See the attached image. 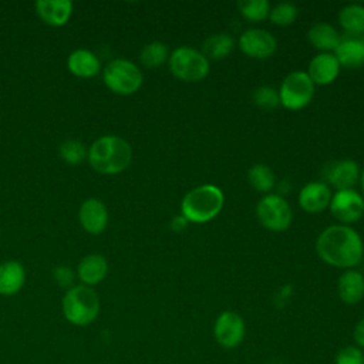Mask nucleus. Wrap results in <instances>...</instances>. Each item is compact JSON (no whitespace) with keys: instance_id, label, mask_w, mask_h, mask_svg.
<instances>
[{"instance_id":"6","label":"nucleus","mask_w":364,"mask_h":364,"mask_svg":"<svg viewBox=\"0 0 364 364\" xmlns=\"http://www.w3.org/2000/svg\"><path fill=\"white\" fill-rule=\"evenodd\" d=\"M169 70L173 77L185 82H198L208 77L209 60L196 48L189 46L176 47L169 54Z\"/></svg>"},{"instance_id":"32","label":"nucleus","mask_w":364,"mask_h":364,"mask_svg":"<svg viewBox=\"0 0 364 364\" xmlns=\"http://www.w3.org/2000/svg\"><path fill=\"white\" fill-rule=\"evenodd\" d=\"M53 277L55 280V283L61 287L70 289L74 286V272L73 269L67 267V266H57L53 269Z\"/></svg>"},{"instance_id":"25","label":"nucleus","mask_w":364,"mask_h":364,"mask_svg":"<svg viewBox=\"0 0 364 364\" xmlns=\"http://www.w3.org/2000/svg\"><path fill=\"white\" fill-rule=\"evenodd\" d=\"M169 50L162 41H151L145 44L139 53V61L146 68H156L169 60Z\"/></svg>"},{"instance_id":"36","label":"nucleus","mask_w":364,"mask_h":364,"mask_svg":"<svg viewBox=\"0 0 364 364\" xmlns=\"http://www.w3.org/2000/svg\"><path fill=\"white\" fill-rule=\"evenodd\" d=\"M270 364H284V363H279V361H274V363H270Z\"/></svg>"},{"instance_id":"18","label":"nucleus","mask_w":364,"mask_h":364,"mask_svg":"<svg viewBox=\"0 0 364 364\" xmlns=\"http://www.w3.org/2000/svg\"><path fill=\"white\" fill-rule=\"evenodd\" d=\"M337 293L344 304L354 306L364 297V276L355 269L344 270L337 280Z\"/></svg>"},{"instance_id":"9","label":"nucleus","mask_w":364,"mask_h":364,"mask_svg":"<svg viewBox=\"0 0 364 364\" xmlns=\"http://www.w3.org/2000/svg\"><path fill=\"white\" fill-rule=\"evenodd\" d=\"M246 336V324L243 317L233 311H222L213 323L215 341L225 350H233L242 344Z\"/></svg>"},{"instance_id":"8","label":"nucleus","mask_w":364,"mask_h":364,"mask_svg":"<svg viewBox=\"0 0 364 364\" xmlns=\"http://www.w3.org/2000/svg\"><path fill=\"white\" fill-rule=\"evenodd\" d=\"M256 216L263 228L272 232H283L291 223V208L284 198L276 193L264 195L256 205Z\"/></svg>"},{"instance_id":"15","label":"nucleus","mask_w":364,"mask_h":364,"mask_svg":"<svg viewBox=\"0 0 364 364\" xmlns=\"http://www.w3.org/2000/svg\"><path fill=\"white\" fill-rule=\"evenodd\" d=\"M340 65L360 68L364 65V34H343L334 50Z\"/></svg>"},{"instance_id":"27","label":"nucleus","mask_w":364,"mask_h":364,"mask_svg":"<svg viewBox=\"0 0 364 364\" xmlns=\"http://www.w3.org/2000/svg\"><path fill=\"white\" fill-rule=\"evenodd\" d=\"M240 14L249 21H263L270 14V4L267 0H242L239 1Z\"/></svg>"},{"instance_id":"31","label":"nucleus","mask_w":364,"mask_h":364,"mask_svg":"<svg viewBox=\"0 0 364 364\" xmlns=\"http://www.w3.org/2000/svg\"><path fill=\"white\" fill-rule=\"evenodd\" d=\"M334 364H364V350L355 344L344 346L336 353Z\"/></svg>"},{"instance_id":"34","label":"nucleus","mask_w":364,"mask_h":364,"mask_svg":"<svg viewBox=\"0 0 364 364\" xmlns=\"http://www.w3.org/2000/svg\"><path fill=\"white\" fill-rule=\"evenodd\" d=\"M186 222H188V220H186L182 215L175 216V218L172 219V222H171V228H172V230H175V232L183 230L185 226H186Z\"/></svg>"},{"instance_id":"17","label":"nucleus","mask_w":364,"mask_h":364,"mask_svg":"<svg viewBox=\"0 0 364 364\" xmlns=\"http://www.w3.org/2000/svg\"><path fill=\"white\" fill-rule=\"evenodd\" d=\"M38 17L48 26H64L71 14L74 4L71 0H38L34 4Z\"/></svg>"},{"instance_id":"4","label":"nucleus","mask_w":364,"mask_h":364,"mask_svg":"<svg viewBox=\"0 0 364 364\" xmlns=\"http://www.w3.org/2000/svg\"><path fill=\"white\" fill-rule=\"evenodd\" d=\"M61 309L68 323L78 327H85L98 317L100 297L92 287L85 284H74L65 290Z\"/></svg>"},{"instance_id":"7","label":"nucleus","mask_w":364,"mask_h":364,"mask_svg":"<svg viewBox=\"0 0 364 364\" xmlns=\"http://www.w3.org/2000/svg\"><path fill=\"white\" fill-rule=\"evenodd\" d=\"M314 97V84L306 71H293L284 77L279 88L280 105L290 111L307 107Z\"/></svg>"},{"instance_id":"29","label":"nucleus","mask_w":364,"mask_h":364,"mask_svg":"<svg viewBox=\"0 0 364 364\" xmlns=\"http://www.w3.org/2000/svg\"><path fill=\"white\" fill-rule=\"evenodd\" d=\"M297 17V7L293 3H279L270 9L269 18L276 26H290Z\"/></svg>"},{"instance_id":"22","label":"nucleus","mask_w":364,"mask_h":364,"mask_svg":"<svg viewBox=\"0 0 364 364\" xmlns=\"http://www.w3.org/2000/svg\"><path fill=\"white\" fill-rule=\"evenodd\" d=\"M307 38L314 48L320 50L321 53H330L337 48L340 41V34L337 28L330 23L320 21L310 27L307 33Z\"/></svg>"},{"instance_id":"21","label":"nucleus","mask_w":364,"mask_h":364,"mask_svg":"<svg viewBox=\"0 0 364 364\" xmlns=\"http://www.w3.org/2000/svg\"><path fill=\"white\" fill-rule=\"evenodd\" d=\"M26 283V270L17 260L0 263V296L17 294Z\"/></svg>"},{"instance_id":"1","label":"nucleus","mask_w":364,"mask_h":364,"mask_svg":"<svg viewBox=\"0 0 364 364\" xmlns=\"http://www.w3.org/2000/svg\"><path fill=\"white\" fill-rule=\"evenodd\" d=\"M318 257L334 267L353 269L364 255V243L357 230L348 225H331L316 240Z\"/></svg>"},{"instance_id":"23","label":"nucleus","mask_w":364,"mask_h":364,"mask_svg":"<svg viewBox=\"0 0 364 364\" xmlns=\"http://www.w3.org/2000/svg\"><path fill=\"white\" fill-rule=\"evenodd\" d=\"M235 48V40L229 33H216L209 36L203 44L200 53L208 60L226 58Z\"/></svg>"},{"instance_id":"2","label":"nucleus","mask_w":364,"mask_h":364,"mask_svg":"<svg viewBox=\"0 0 364 364\" xmlns=\"http://www.w3.org/2000/svg\"><path fill=\"white\" fill-rule=\"evenodd\" d=\"M87 161L94 171L104 175H115L129 166L132 148L119 135H102L88 148Z\"/></svg>"},{"instance_id":"28","label":"nucleus","mask_w":364,"mask_h":364,"mask_svg":"<svg viewBox=\"0 0 364 364\" xmlns=\"http://www.w3.org/2000/svg\"><path fill=\"white\" fill-rule=\"evenodd\" d=\"M60 155L64 162L70 165H77L87 159L88 148L84 145V142L78 139H67L60 145Z\"/></svg>"},{"instance_id":"14","label":"nucleus","mask_w":364,"mask_h":364,"mask_svg":"<svg viewBox=\"0 0 364 364\" xmlns=\"http://www.w3.org/2000/svg\"><path fill=\"white\" fill-rule=\"evenodd\" d=\"M331 196L333 193L330 186L323 181H316L306 183L300 189L297 200L303 210L309 213H318L330 206Z\"/></svg>"},{"instance_id":"33","label":"nucleus","mask_w":364,"mask_h":364,"mask_svg":"<svg viewBox=\"0 0 364 364\" xmlns=\"http://www.w3.org/2000/svg\"><path fill=\"white\" fill-rule=\"evenodd\" d=\"M353 340L357 347L364 350V316L355 323L353 328Z\"/></svg>"},{"instance_id":"13","label":"nucleus","mask_w":364,"mask_h":364,"mask_svg":"<svg viewBox=\"0 0 364 364\" xmlns=\"http://www.w3.org/2000/svg\"><path fill=\"white\" fill-rule=\"evenodd\" d=\"M78 219L82 229L91 235H100L108 223V210L102 200L97 198L85 199L78 210Z\"/></svg>"},{"instance_id":"3","label":"nucleus","mask_w":364,"mask_h":364,"mask_svg":"<svg viewBox=\"0 0 364 364\" xmlns=\"http://www.w3.org/2000/svg\"><path fill=\"white\" fill-rule=\"evenodd\" d=\"M225 202L220 188L206 183L189 191L181 202V215L192 223H206L222 210Z\"/></svg>"},{"instance_id":"26","label":"nucleus","mask_w":364,"mask_h":364,"mask_svg":"<svg viewBox=\"0 0 364 364\" xmlns=\"http://www.w3.org/2000/svg\"><path fill=\"white\" fill-rule=\"evenodd\" d=\"M247 181L253 189L267 193L273 189L276 178L273 171L267 165L257 164L247 171Z\"/></svg>"},{"instance_id":"20","label":"nucleus","mask_w":364,"mask_h":364,"mask_svg":"<svg viewBox=\"0 0 364 364\" xmlns=\"http://www.w3.org/2000/svg\"><path fill=\"white\" fill-rule=\"evenodd\" d=\"M67 68L80 78H91L101 71V61L95 53L87 48H77L67 58Z\"/></svg>"},{"instance_id":"16","label":"nucleus","mask_w":364,"mask_h":364,"mask_svg":"<svg viewBox=\"0 0 364 364\" xmlns=\"http://www.w3.org/2000/svg\"><path fill=\"white\" fill-rule=\"evenodd\" d=\"M340 68L341 65L333 53H318L310 60L306 73L314 85H328L338 77Z\"/></svg>"},{"instance_id":"10","label":"nucleus","mask_w":364,"mask_h":364,"mask_svg":"<svg viewBox=\"0 0 364 364\" xmlns=\"http://www.w3.org/2000/svg\"><path fill=\"white\" fill-rule=\"evenodd\" d=\"M328 208L341 225H350L361 219L364 215V198L355 189L336 191Z\"/></svg>"},{"instance_id":"11","label":"nucleus","mask_w":364,"mask_h":364,"mask_svg":"<svg viewBox=\"0 0 364 364\" xmlns=\"http://www.w3.org/2000/svg\"><path fill=\"white\" fill-rule=\"evenodd\" d=\"M361 169L358 164L350 158L334 159L324 165L323 178L324 183L333 186L336 191L353 189L360 181Z\"/></svg>"},{"instance_id":"12","label":"nucleus","mask_w":364,"mask_h":364,"mask_svg":"<svg viewBox=\"0 0 364 364\" xmlns=\"http://www.w3.org/2000/svg\"><path fill=\"white\" fill-rule=\"evenodd\" d=\"M237 46L245 55L263 60L274 54L277 48V41L274 36L267 30L247 28L240 34Z\"/></svg>"},{"instance_id":"5","label":"nucleus","mask_w":364,"mask_h":364,"mask_svg":"<svg viewBox=\"0 0 364 364\" xmlns=\"http://www.w3.org/2000/svg\"><path fill=\"white\" fill-rule=\"evenodd\" d=\"M102 81L114 94L131 95L142 85L144 75L141 68L131 60L114 58L102 68Z\"/></svg>"},{"instance_id":"24","label":"nucleus","mask_w":364,"mask_h":364,"mask_svg":"<svg viewBox=\"0 0 364 364\" xmlns=\"http://www.w3.org/2000/svg\"><path fill=\"white\" fill-rule=\"evenodd\" d=\"M338 23L344 34H364V6L351 3L338 11Z\"/></svg>"},{"instance_id":"35","label":"nucleus","mask_w":364,"mask_h":364,"mask_svg":"<svg viewBox=\"0 0 364 364\" xmlns=\"http://www.w3.org/2000/svg\"><path fill=\"white\" fill-rule=\"evenodd\" d=\"M360 183H361V189H363V193H364V168H363V171L360 173Z\"/></svg>"},{"instance_id":"30","label":"nucleus","mask_w":364,"mask_h":364,"mask_svg":"<svg viewBox=\"0 0 364 364\" xmlns=\"http://www.w3.org/2000/svg\"><path fill=\"white\" fill-rule=\"evenodd\" d=\"M253 101L257 107L263 109H274L280 105L279 91L269 85L259 87L253 91Z\"/></svg>"},{"instance_id":"19","label":"nucleus","mask_w":364,"mask_h":364,"mask_svg":"<svg viewBox=\"0 0 364 364\" xmlns=\"http://www.w3.org/2000/svg\"><path fill=\"white\" fill-rule=\"evenodd\" d=\"M108 274V263L102 255L91 253L82 257L77 266V276L85 286H95L101 283Z\"/></svg>"}]
</instances>
